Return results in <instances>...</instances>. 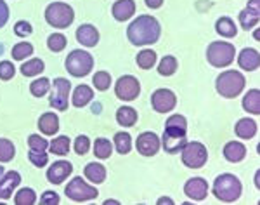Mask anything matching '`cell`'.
Segmentation results:
<instances>
[{
    "label": "cell",
    "mask_w": 260,
    "mask_h": 205,
    "mask_svg": "<svg viewBox=\"0 0 260 205\" xmlns=\"http://www.w3.org/2000/svg\"><path fill=\"white\" fill-rule=\"evenodd\" d=\"M186 134H187V129L165 125V132H163V136L160 137L161 148L165 150L167 153H170V155L180 153V150H182L184 144L187 143Z\"/></svg>",
    "instance_id": "obj_9"
},
{
    "label": "cell",
    "mask_w": 260,
    "mask_h": 205,
    "mask_svg": "<svg viewBox=\"0 0 260 205\" xmlns=\"http://www.w3.org/2000/svg\"><path fill=\"white\" fill-rule=\"evenodd\" d=\"M2 52H4V45L0 44V54H2Z\"/></svg>",
    "instance_id": "obj_55"
},
{
    "label": "cell",
    "mask_w": 260,
    "mask_h": 205,
    "mask_svg": "<svg viewBox=\"0 0 260 205\" xmlns=\"http://www.w3.org/2000/svg\"><path fill=\"white\" fill-rule=\"evenodd\" d=\"M161 35V26L154 16L141 14L136 18L127 28V39L136 47H146V45L156 44Z\"/></svg>",
    "instance_id": "obj_1"
},
{
    "label": "cell",
    "mask_w": 260,
    "mask_h": 205,
    "mask_svg": "<svg viewBox=\"0 0 260 205\" xmlns=\"http://www.w3.org/2000/svg\"><path fill=\"white\" fill-rule=\"evenodd\" d=\"M151 106L156 113H169L177 106V96L170 89H156L151 94Z\"/></svg>",
    "instance_id": "obj_11"
},
{
    "label": "cell",
    "mask_w": 260,
    "mask_h": 205,
    "mask_svg": "<svg viewBox=\"0 0 260 205\" xmlns=\"http://www.w3.org/2000/svg\"><path fill=\"white\" fill-rule=\"evenodd\" d=\"M222 153H224V158L228 162H231V164H238V162L245 160L246 146L243 144L241 141H229V143H225Z\"/></svg>",
    "instance_id": "obj_20"
},
{
    "label": "cell",
    "mask_w": 260,
    "mask_h": 205,
    "mask_svg": "<svg viewBox=\"0 0 260 205\" xmlns=\"http://www.w3.org/2000/svg\"><path fill=\"white\" fill-rule=\"evenodd\" d=\"M245 85H246V78L243 77V73L238 72V70H225V72H222L215 80L217 93L225 99L238 98V96L243 93Z\"/></svg>",
    "instance_id": "obj_3"
},
{
    "label": "cell",
    "mask_w": 260,
    "mask_h": 205,
    "mask_svg": "<svg viewBox=\"0 0 260 205\" xmlns=\"http://www.w3.org/2000/svg\"><path fill=\"white\" fill-rule=\"evenodd\" d=\"M258 4H260V0H250L248 2V7H251V9H258ZM260 11V9H258Z\"/></svg>",
    "instance_id": "obj_50"
},
{
    "label": "cell",
    "mask_w": 260,
    "mask_h": 205,
    "mask_svg": "<svg viewBox=\"0 0 260 205\" xmlns=\"http://www.w3.org/2000/svg\"><path fill=\"white\" fill-rule=\"evenodd\" d=\"M49 104L57 111H66V110H68L70 101H68V98H66V96H59V94L52 93V94H50Z\"/></svg>",
    "instance_id": "obj_44"
},
{
    "label": "cell",
    "mask_w": 260,
    "mask_h": 205,
    "mask_svg": "<svg viewBox=\"0 0 260 205\" xmlns=\"http://www.w3.org/2000/svg\"><path fill=\"white\" fill-rule=\"evenodd\" d=\"M136 148L142 157H154V155L160 152L161 141L154 132L146 131L139 134V137H137V141H136Z\"/></svg>",
    "instance_id": "obj_12"
},
{
    "label": "cell",
    "mask_w": 260,
    "mask_h": 205,
    "mask_svg": "<svg viewBox=\"0 0 260 205\" xmlns=\"http://www.w3.org/2000/svg\"><path fill=\"white\" fill-rule=\"evenodd\" d=\"M92 83H94V87L98 91H108L111 87V75L108 72H104V70H101L92 77Z\"/></svg>",
    "instance_id": "obj_39"
},
{
    "label": "cell",
    "mask_w": 260,
    "mask_h": 205,
    "mask_svg": "<svg viewBox=\"0 0 260 205\" xmlns=\"http://www.w3.org/2000/svg\"><path fill=\"white\" fill-rule=\"evenodd\" d=\"M238 21H240V26L243 30H251V28H255L258 24L260 21V11L258 9H251V7L246 6L245 9L240 12V16H238Z\"/></svg>",
    "instance_id": "obj_24"
},
{
    "label": "cell",
    "mask_w": 260,
    "mask_h": 205,
    "mask_svg": "<svg viewBox=\"0 0 260 205\" xmlns=\"http://www.w3.org/2000/svg\"><path fill=\"white\" fill-rule=\"evenodd\" d=\"M180 158H182V164L187 169H201L208 162V150L203 143L191 141V143L184 144V148L180 150Z\"/></svg>",
    "instance_id": "obj_7"
},
{
    "label": "cell",
    "mask_w": 260,
    "mask_h": 205,
    "mask_svg": "<svg viewBox=\"0 0 260 205\" xmlns=\"http://www.w3.org/2000/svg\"><path fill=\"white\" fill-rule=\"evenodd\" d=\"M236 60V47L231 42H212L207 49V61L213 68H228Z\"/></svg>",
    "instance_id": "obj_6"
},
{
    "label": "cell",
    "mask_w": 260,
    "mask_h": 205,
    "mask_svg": "<svg viewBox=\"0 0 260 205\" xmlns=\"http://www.w3.org/2000/svg\"><path fill=\"white\" fill-rule=\"evenodd\" d=\"M104 203L110 205V203H118V202H116V200H106V202H104Z\"/></svg>",
    "instance_id": "obj_53"
},
{
    "label": "cell",
    "mask_w": 260,
    "mask_h": 205,
    "mask_svg": "<svg viewBox=\"0 0 260 205\" xmlns=\"http://www.w3.org/2000/svg\"><path fill=\"white\" fill-rule=\"evenodd\" d=\"M258 131V124L255 120H251L250 116H245V119H240L234 125V132L240 139H251L255 137V134Z\"/></svg>",
    "instance_id": "obj_21"
},
{
    "label": "cell",
    "mask_w": 260,
    "mask_h": 205,
    "mask_svg": "<svg viewBox=\"0 0 260 205\" xmlns=\"http://www.w3.org/2000/svg\"><path fill=\"white\" fill-rule=\"evenodd\" d=\"M28 160L31 162L35 167H45L49 164V153L47 152H35V150H30V153H28Z\"/></svg>",
    "instance_id": "obj_41"
},
{
    "label": "cell",
    "mask_w": 260,
    "mask_h": 205,
    "mask_svg": "<svg viewBox=\"0 0 260 205\" xmlns=\"http://www.w3.org/2000/svg\"><path fill=\"white\" fill-rule=\"evenodd\" d=\"M238 65L245 72H255L260 66V54L257 49L253 47H245L238 54Z\"/></svg>",
    "instance_id": "obj_17"
},
{
    "label": "cell",
    "mask_w": 260,
    "mask_h": 205,
    "mask_svg": "<svg viewBox=\"0 0 260 205\" xmlns=\"http://www.w3.org/2000/svg\"><path fill=\"white\" fill-rule=\"evenodd\" d=\"M92 111H94V113H101V104H94V106H92Z\"/></svg>",
    "instance_id": "obj_52"
},
{
    "label": "cell",
    "mask_w": 260,
    "mask_h": 205,
    "mask_svg": "<svg viewBox=\"0 0 260 205\" xmlns=\"http://www.w3.org/2000/svg\"><path fill=\"white\" fill-rule=\"evenodd\" d=\"M21 185V174L16 170L4 172L0 178V200H9L14 195V190Z\"/></svg>",
    "instance_id": "obj_15"
},
{
    "label": "cell",
    "mask_w": 260,
    "mask_h": 205,
    "mask_svg": "<svg viewBox=\"0 0 260 205\" xmlns=\"http://www.w3.org/2000/svg\"><path fill=\"white\" fill-rule=\"evenodd\" d=\"M4 172H6V170H4V167L0 165V178H2V174H4Z\"/></svg>",
    "instance_id": "obj_54"
},
{
    "label": "cell",
    "mask_w": 260,
    "mask_h": 205,
    "mask_svg": "<svg viewBox=\"0 0 260 205\" xmlns=\"http://www.w3.org/2000/svg\"><path fill=\"white\" fill-rule=\"evenodd\" d=\"M50 87H52V83H50L49 78L42 77L30 83V93L35 96V98H44V96L50 91Z\"/></svg>",
    "instance_id": "obj_34"
},
{
    "label": "cell",
    "mask_w": 260,
    "mask_h": 205,
    "mask_svg": "<svg viewBox=\"0 0 260 205\" xmlns=\"http://www.w3.org/2000/svg\"><path fill=\"white\" fill-rule=\"evenodd\" d=\"M212 193L219 202L233 203L236 200H240V196L243 193V185L238 175L225 172L215 178L212 186Z\"/></svg>",
    "instance_id": "obj_2"
},
{
    "label": "cell",
    "mask_w": 260,
    "mask_h": 205,
    "mask_svg": "<svg viewBox=\"0 0 260 205\" xmlns=\"http://www.w3.org/2000/svg\"><path fill=\"white\" fill-rule=\"evenodd\" d=\"M64 68L71 77H77V78L87 77L94 70V57H92V54L83 51V49H73L66 56Z\"/></svg>",
    "instance_id": "obj_4"
},
{
    "label": "cell",
    "mask_w": 260,
    "mask_h": 205,
    "mask_svg": "<svg viewBox=\"0 0 260 205\" xmlns=\"http://www.w3.org/2000/svg\"><path fill=\"white\" fill-rule=\"evenodd\" d=\"M45 21L50 24L52 28H59V30H64V28H70L75 21V11L70 4L66 2H52L47 6L45 9Z\"/></svg>",
    "instance_id": "obj_5"
},
{
    "label": "cell",
    "mask_w": 260,
    "mask_h": 205,
    "mask_svg": "<svg viewBox=\"0 0 260 205\" xmlns=\"http://www.w3.org/2000/svg\"><path fill=\"white\" fill-rule=\"evenodd\" d=\"M16 75V66L11 61H0V80H11Z\"/></svg>",
    "instance_id": "obj_45"
},
{
    "label": "cell",
    "mask_w": 260,
    "mask_h": 205,
    "mask_svg": "<svg viewBox=\"0 0 260 205\" xmlns=\"http://www.w3.org/2000/svg\"><path fill=\"white\" fill-rule=\"evenodd\" d=\"M73 150H75V153H77V155H87V153H89V150H90V139L85 136V134H80V136L75 139Z\"/></svg>",
    "instance_id": "obj_43"
},
{
    "label": "cell",
    "mask_w": 260,
    "mask_h": 205,
    "mask_svg": "<svg viewBox=\"0 0 260 205\" xmlns=\"http://www.w3.org/2000/svg\"><path fill=\"white\" fill-rule=\"evenodd\" d=\"M16 205H33L37 203V193L31 188H21L18 193L14 195Z\"/></svg>",
    "instance_id": "obj_37"
},
{
    "label": "cell",
    "mask_w": 260,
    "mask_h": 205,
    "mask_svg": "<svg viewBox=\"0 0 260 205\" xmlns=\"http://www.w3.org/2000/svg\"><path fill=\"white\" fill-rule=\"evenodd\" d=\"M179 68V61L175 56H165L163 60L158 63V73L161 75V77H172L175 72H177Z\"/></svg>",
    "instance_id": "obj_31"
},
{
    "label": "cell",
    "mask_w": 260,
    "mask_h": 205,
    "mask_svg": "<svg viewBox=\"0 0 260 205\" xmlns=\"http://www.w3.org/2000/svg\"><path fill=\"white\" fill-rule=\"evenodd\" d=\"M64 195L68 196L73 202H90V200H95L99 195L98 188L89 185V183L83 181V178L77 175L66 185L64 188Z\"/></svg>",
    "instance_id": "obj_8"
},
{
    "label": "cell",
    "mask_w": 260,
    "mask_h": 205,
    "mask_svg": "<svg viewBox=\"0 0 260 205\" xmlns=\"http://www.w3.org/2000/svg\"><path fill=\"white\" fill-rule=\"evenodd\" d=\"M52 89H54L52 93H56L59 96H66V98H68L70 91H71V82L64 77H56L52 82Z\"/></svg>",
    "instance_id": "obj_40"
},
{
    "label": "cell",
    "mask_w": 260,
    "mask_h": 205,
    "mask_svg": "<svg viewBox=\"0 0 260 205\" xmlns=\"http://www.w3.org/2000/svg\"><path fill=\"white\" fill-rule=\"evenodd\" d=\"M158 203H174V200H172V198H165V196H163V198L158 200Z\"/></svg>",
    "instance_id": "obj_51"
},
{
    "label": "cell",
    "mask_w": 260,
    "mask_h": 205,
    "mask_svg": "<svg viewBox=\"0 0 260 205\" xmlns=\"http://www.w3.org/2000/svg\"><path fill=\"white\" fill-rule=\"evenodd\" d=\"M75 37H77L78 44H82L83 47H95V45L99 44V32H98V28L90 23L80 24V26L77 28Z\"/></svg>",
    "instance_id": "obj_16"
},
{
    "label": "cell",
    "mask_w": 260,
    "mask_h": 205,
    "mask_svg": "<svg viewBox=\"0 0 260 205\" xmlns=\"http://www.w3.org/2000/svg\"><path fill=\"white\" fill-rule=\"evenodd\" d=\"M184 193L189 200L194 202H203L208 196V183L203 178H191L184 185Z\"/></svg>",
    "instance_id": "obj_14"
},
{
    "label": "cell",
    "mask_w": 260,
    "mask_h": 205,
    "mask_svg": "<svg viewBox=\"0 0 260 205\" xmlns=\"http://www.w3.org/2000/svg\"><path fill=\"white\" fill-rule=\"evenodd\" d=\"M66 45H68V39H66L62 33H52V35H49V39H47V47H49V51H52V52H61V51H64L66 49Z\"/></svg>",
    "instance_id": "obj_38"
},
{
    "label": "cell",
    "mask_w": 260,
    "mask_h": 205,
    "mask_svg": "<svg viewBox=\"0 0 260 205\" xmlns=\"http://www.w3.org/2000/svg\"><path fill=\"white\" fill-rule=\"evenodd\" d=\"M215 32L219 33L222 39H234L238 35V28L236 23L229 18V16H222V18L217 19L215 23Z\"/></svg>",
    "instance_id": "obj_25"
},
{
    "label": "cell",
    "mask_w": 260,
    "mask_h": 205,
    "mask_svg": "<svg viewBox=\"0 0 260 205\" xmlns=\"http://www.w3.org/2000/svg\"><path fill=\"white\" fill-rule=\"evenodd\" d=\"M83 175L87 178V181H90L92 185H101V183L106 181V167L99 162H90V164L85 165L83 169Z\"/></svg>",
    "instance_id": "obj_22"
},
{
    "label": "cell",
    "mask_w": 260,
    "mask_h": 205,
    "mask_svg": "<svg viewBox=\"0 0 260 205\" xmlns=\"http://www.w3.org/2000/svg\"><path fill=\"white\" fill-rule=\"evenodd\" d=\"M37 127L44 136H56L57 131H59V116L54 111L44 113L37 122Z\"/></svg>",
    "instance_id": "obj_19"
},
{
    "label": "cell",
    "mask_w": 260,
    "mask_h": 205,
    "mask_svg": "<svg viewBox=\"0 0 260 205\" xmlns=\"http://www.w3.org/2000/svg\"><path fill=\"white\" fill-rule=\"evenodd\" d=\"M73 172V165L68 160H57L47 169V181L50 185H62Z\"/></svg>",
    "instance_id": "obj_13"
},
{
    "label": "cell",
    "mask_w": 260,
    "mask_h": 205,
    "mask_svg": "<svg viewBox=\"0 0 260 205\" xmlns=\"http://www.w3.org/2000/svg\"><path fill=\"white\" fill-rule=\"evenodd\" d=\"M115 94L120 101H134L141 94V82L134 75H123L115 83Z\"/></svg>",
    "instance_id": "obj_10"
},
{
    "label": "cell",
    "mask_w": 260,
    "mask_h": 205,
    "mask_svg": "<svg viewBox=\"0 0 260 205\" xmlns=\"http://www.w3.org/2000/svg\"><path fill=\"white\" fill-rule=\"evenodd\" d=\"M113 153V144L110 139H106V137H99V139L94 141V155L95 158H99V160H106V158H110Z\"/></svg>",
    "instance_id": "obj_30"
},
{
    "label": "cell",
    "mask_w": 260,
    "mask_h": 205,
    "mask_svg": "<svg viewBox=\"0 0 260 205\" xmlns=\"http://www.w3.org/2000/svg\"><path fill=\"white\" fill-rule=\"evenodd\" d=\"M28 146L35 152H45L49 148V141L44 139L40 134H31V136H28Z\"/></svg>",
    "instance_id": "obj_42"
},
{
    "label": "cell",
    "mask_w": 260,
    "mask_h": 205,
    "mask_svg": "<svg viewBox=\"0 0 260 205\" xmlns=\"http://www.w3.org/2000/svg\"><path fill=\"white\" fill-rule=\"evenodd\" d=\"M16 155V148L14 143L11 139H6V137H0V164H7L14 158Z\"/></svg>",
    "instance_id": "obj_35"
},
{
    "label": "cell",
    "mask_w": 260,
    "mask_h": 205,
    "mask_svg": "<svg viewBox=\"0 0 260 205\" xmlns=\"http://www.w3.org/2000/svg\"><path fill=\"white\" fill-rule=\"evenodd\" d=\"M31 32H33L31 24L28 23V21H24V19H21V21H18V23L14 24V35L21 37V39L31 35Z\"/></svg>",
    "instance_id": "obj_46"
},
{
    "label": "cell",
    "mask_w": 260,
    "mask_h": 205,
    "mask_svg": "<svg viewBox=\"0 0 260 205\" xmlns=\"http://www.w3.org/2000/svg\"><path fill=\"white\" fill-rule=\"evenodd\" d=\"M9 6H7L4 0H0V28H4L7 24V21H9Z\"/></svg>",
    "instance_id": "obj_48"
},
{
    "label": "cell",
    "mask_w": 260,
    "mask_h": 205,
    "mask_svg": "<svg viewBox=\"0 0 260 205\" xmlns=\"http://www.w3.org/2000/svg\"><path fill=\"white\" fill-rule=\"evenodd\" d=\"M44 68H45L44 61L39 60V57H31V60L24 61L19 70L24 77H37V75H40L44 72Z\"/></svg>",
    "instance_id": "obj_29"
},
{
    "label": "cell",
    "mask_w": 260,
    "mask_h": 205,
    "mask_svg": "<svg viewBox=\"0 0 260 205\" xmlns=\"http://www.w3.org/2000/svg\"><path fill=\"white\" fill-rule=\"evenodd\" d=\"M70 137L68 136H56V139H52L49 143V150L50 153L59 155V157H64V155L70 153Z\"/></svg>",
    "instance_id": "obj_32"
},
{
    "label": "cell",
    "mask_w": 260,
    "mask_h": 205,
    "mask_svg": "<svg viewBox=\"0 0 260 205\" xmlns=\"http://www.w3.org/2000/svg\"><path fill=\"white\" fill-rule=\"evenodd\" d=\"M113 141H115V148L120 155H128L132 150V136L128 132H116Z\"/></svg>",
    "instance_id": "obj_33"
},
{
    "label": "cell",
    "mask_w": 260,
    "mask_h": 205,
    "mask_svg": "<svg viewBox=\"0 0 260 205\" xmlns=\"http://www.w3.org/2000/svg\"><path fill=\"white\" fill-rule=\"evenodd\" d=\"M158 61V54L153 51V49H142V51L137 54L136 63L137 66L142 70H151Z\"/></svg>",
    "instance_id": "obj_28"
},
{
    "label": "cell",
    "mask_w": 260,
    "mask_h": 205,
    "mask_svg": "<svg viewBox=\"0 0 260 205\" xmlns=\"http://www.w3.org/2000/svg\"><path fill=\"white\" fill-rule=\"evenodd\" d=\"M163 2H165V0H146V6H148L149 9H160L163 6Z\"/></svg>",
    "instance_id": "obj_49"
},
{
    "label": "cell",
    "mask_w": 260,
    "mask_h": 205,
    "mask_svg": "<svg viewBox=\"0 0 260 205\" xmlns=\"http://www.w3.org/2000/svg\"><path fill=\"white\" fill-rule=\"evenodd\" d=\"M59 202H61L59 195H57L56 191H52V190H47L40 198V205H57Z\"/></svg>",
    "instance_id": "obj_47"
},
{
    "label": "cell",
    "mask_w": 260,
    "mask_h": 205,
    "mask_svg": "<svg viewBox=\"0 0 260 205\" xmlns=\"http://www.w3.org/2000/svg\"><path fill=\"white\" fill-rule=\"evenodd\" d=\"M111 14H113V18L116 21H120V23L128 21L136 14V2H134V0H116L111 7Z\"/></svg>",
    "instance_id": "obj_18"
},
{
    "label": "cell",
    "mask_w": 260,
    "mask_h": 205,
    "mask_svg": "<svg viewBox=\"0 0 260 205\" xmlns=\"http://www.w3.org/2000/svg\"><path fill=\"white\" fill-rule=\"evenodd\" d=\"M243 110L250 115H260V91L250 89L243 98Z\"/></svg>",
    "instance_id": "obj_27"
},
{
    "label": "cell",
    "mask_w": 260,
    "mask_h": 205,
    "mask_svg": "<svg viewBox=\"0 0 260 205\" xmlns=\"http://www.w3.org/2000/svg\"><path fill=\"white\" fill-rule=\"evenodd\" d=\"M139 120V115L132 106H120L116 110V122L121 127H134Z\"/></svg>",
    "instance_id": "obj_26"
},
{
    "label": "cell",
    "mask_w": 260,
    "mask_h": 205,
    "mask_svg": "<svg viewBox=\"0 0 260 205\" xmlns=\"http://www.w3.org/2000/svg\"><path fill=\"white\" fill-rule=\"evenodd\" d=\"M31 54H33V45L30 42H18L12 47V60L14 61H24Z\"/></svg>",
    "instance_id": "obj_36"
},
{
    "label": "cell",
    "mask_w": 260,
    "mask_h": 205,
    "mask_svg": "<svg viewBox=\"0 0 260 205\" xmlns=\"http://www.w3.org/2000/svg\"><path fill=\"white\" fill-rule=\"evenodd\" d=\"M92 99H94V91H92V87L82 83V85H78L77 89L73 91L71 104H73L75 108H83V106H87Z\"/></svg>",
    "instance_id": "obj_23"
}]
</instances>
